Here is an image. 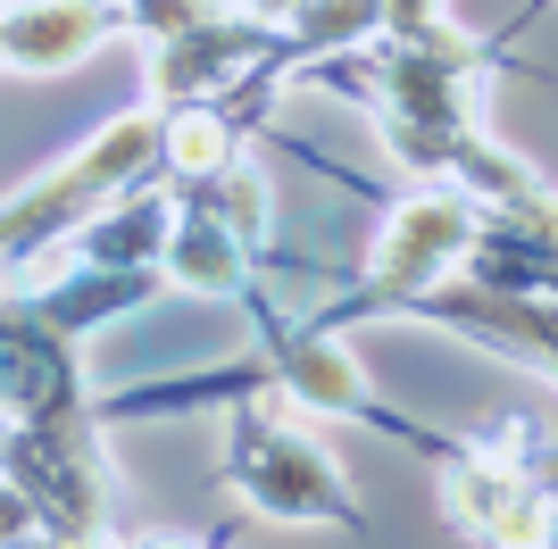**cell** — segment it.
I'll use <instances>...</instances> for the list:
<instances>
[{
  "label": "cell",
  "instance_id": "cell-6",
  "mask_svg": "<svg viewBox=\"0 0 558 549\" xmlns=\"http://www.w3.org/2000/svg\"><path fill=\"white\" fill-rule=\"evenodd\" d=\"M159 258L184 292H233V283H242V233H233L226 217H192Z\"/></svg>",
  "mask_w": 558,
  "mask_h": 549
},
{
  "label": "cell",
  "instance_id": "cell-9",
  "mask_svg": "<svg viewBox=\"0 0 558 549\" xmlns=\"http://www.w3.org/2000/svg\"><path fill=\"white\" fill-rule=\"evenodd\" d=\"M258 17H292V0H251Z\"/></svg>",
  "mask_w": 558,
  "mask_h": 549
},
{
  "label": "cell",
  "instance_id": "cell-4",
  "mask_svg": "<svg viewBox=\"0 0 558 549\" xmlns=\"http://www.w3.org/2000/svg\"><path fill=\"white\" fill-rule=\"evenodd\" d=\"M450 508H459L466 533H492V541H542L550 533V500L509 466H450Z\"/></svg>",
  "mask_w": 558,
  "mask_h": 549
},
{
  "label": "cell",
  "instance_id": "cell-1",
  "mask_svg": "<svg viewBox=\"0 0 558 549\" xmlns=\"http://www.w3.org/2000/svg\"><path fill=\"white\" fill-rule=\"evenodd\" d=\"M226 483L258 508V516H283V525H333V516H350V491H342V475L326 466V450L301 441L292 425H276L267 408L233 416Z\"/></svg>",
  "mask_w": 558,
  "mask_h": 549
},
{
  "label": "cell",
  "instance_id": "cell-8",
  "mask_svg": "<svg viewBox=\"0 0 558 549\" xmlns=\"http://www.w3.org/2000/svg\"><path fill=\"white\" fill-rule=\"evenodd\" d=\"M34 500H25V491H9V483H0V541H34Z\"/></svg>",
  "mask_w": 558,
  "mask_h": 549
},
{
  "label": "cell",
  "instance_id": "cell-7",
  "mask_svg": "<svg viewBox=\"0 0 558 549\" xmlns=\"http://www.w3.org/2000/svg\"><path fill=\"white\" fill-rule=\"evenodd\" d=\"M167 159H175V175H209V167L226 159V125H217L209 109H201V117H175V134H167Z\"/></svg>",
  "mask_w": 558,
  "mask_h": 549
},
{
  "label": "cell",
  "instance_id": "cell-3",
  "mask_svg": "<svg viewBox=\"0 0 558 549\" xmlns=\"http://www.w3.org/2000/svg\"><path fill=\"white\" fill-rule=\"evenodd\" d=\"M100 34H109V9L100 0H0V68L50 75L93 59Z\"/></svg>",
  "mask_w": 558,
  "mask_h": 549
},
{
  "label": "cell",
  "instance_id": "cell-2",
  "mask_svg": "<svg viewBox=\"0 0 558 549\" xmlns=\"http://www.w3.org/2000/svg\"><path fill=\"white\" fill-rule=\"evenodd\" d=\"M459 258H475V208L450 200V192H425V200H409L384 225V242H375V283L384 292H425V283H442Z\"/></svg>",
  "mask_w": 558,
  "mask_h": 549
},
{
  "label": "cell",
  "instance_id": "cell-5",
  "mask_svg": "<svg viewBox=\"0 0 558 549\" xmlns=\"http://www.w3.org/2000/svg\"><path fill=\"white\" fill-rule=\"evenodd\" d=\"M283 383H292V400H308V408H326V416H359L367 408L359 358H350L342 342H292L283 350Z\"/></svg>",
  "mask_w": 558,
  "mask_h": 549
}]
</instances>
